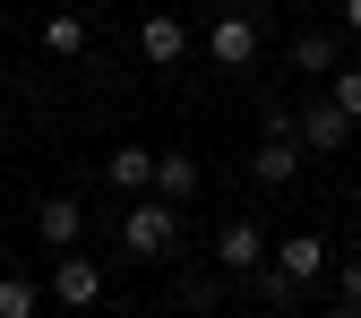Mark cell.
I'll return each mask as SVG.
<instances>
[{"label":"cell","instance_id":"1","mask_svg":"<svg viewBox=\"0 0 361 318\" xmlns=\"http://www.w3.org/2000/svg\"><path fill=\"white\" fill-rule=\"evenodd\" d=\"M172 241H180L172 198H138V207H129V224H121V250L129 258H172Z\"/></svg>","mask_w":361,"mask_h":318},{"label":"cell","instance_id":"2","mask_svg":"<svg viewBox=\"0 0 361 318\" xmlns=\"http://www.w3.org/2000/svg\"><path fill=\"white\" fill-rule=\"evenodd\" d=\"M293 172H301V138H293V129H258V147H250V181H258V190H284Z\"/></svg>","mask_w":361,"mask_h":318},{"label":"cell","instance_id":"3","mask_svg":"<svg viewBox=\"0 0 361 318\" xmlns=\"http://www.w3.org/2000/svg\"><path fill=\"white\" fill-rule=\"evenodd\" d=\"M293 138H301V155H336V147L353 138V121H344V104L327 95V104H310V112H293Z\"/></svg>","mask_w":361,"mask_h":318},{"label":"cell","instance_id":"4","mask_svg":"<svg viewBox=\"0 0 361 318\" xmlns=\"http://www.w3.org/2000/svg\"><path fill=\"white\" fill-rule=\"evenodd\" d=\"M207 61H215V69H250V61H258V18H241V9L215 18V26H207Z\"/></svg>","mask_w":361,"mask_h":318},{"label":"cell","instance_id":"5","mask_svg":"<svg viewBox=\"0 0 361 318\" xmlns=\"http://www.w3.org/2000/svg\"><path fill=\"white\" fill-rule=\"evenodd\" d=\"M267 250H276V241H267V233H258L250 215H233V224L215 233V267H224V276H250V267H258Z\"/></svg>","mask_w":361,"mask_h":318},{"label":"cell","instance_id":"6","mask_svg":"<svg viewBox=\"0 0 361 318\" xmlns=\"http://www.w3.org/2000/svg\"><path fill=\"white\" fill-rule=\"evenodd\" d=\"M52 301H61V310H86V301H104V267L61 250V258H52Z\"/></svg>","mask_w":361,"mask_h":318},{"label":"cell","instance_id":"7","mask_svg":"<svg viewBox=\"0 0 361 318\" xmlns=\"http://www.w3.org/2000/svg\"><path fill=\"white\" fill-rule=\"evenodd\" d=\"M78 233H86V207L78 198H43L35 207V241L43 250H78Z\"/></svg>","mask_w":361,"mask_h":318},{"label":"cell","instance_id":"8","mask_svg":"<svg viewBox=\"0 0 361 318\" xmlns=\"http://www.w3.org/2000/svg\"><path fill=\"white\" fill-rule=\"evenodd\" d=\"M138 52H147V61H155V69H172V61H180V52H190V26H180V18H172V9H155V18H147V26H138Z\"/></svg>","mask_w":361,"mask_h":318},{"label":"cell","instance_id":"9","mask_svg":"<svg viewBox=\"0 0 361 318\" xmlns=\"http://www.w3.org/2000/svg\"><path fill=\"white\" fill-rule=\"evenodd\" d=\"M267 258H276L284 276H301V284H319V276H327V241H319V233H293V241H276Z\"/></svg>","mask_w":361,"mask_h":318},{"label":"cell","instance_id":"10","mask_svg":"<svg viewBox=\"0 0 361 318\" xmlns=\"http://www.w3.org/2000/svg\"><path fill=\"white\" fill-rule=\"evenodd\" d=\"M301 293H310V284L284 276L276 258H258V267H250V301H267V310H301Z\"/></svg>","mask_w":361,"mask_h":318},{"label":"cell","instance_id":"11","mask_svg":"<svg viewBox=\"0 0 361 318\" xmlns=\"http://www.w3.org/2000/svg\"><path fill=\"white\" fill-rule=\"evenodd\" d=\"M190 190H198V155H180V147L155 155V198H190Z\"/></svg>","mask_w":361,"mask_h":318},{"label":"cell","instance_id":"12","mask_svg":"<svg viewBox=\"0 0 361 318\" xmlns=\"http://www.w3.org/2000/svg\"><path fill=\"white\" fill-rule=\"evenodd\" d=\"M336 61H344V52H336V35H293V69H301V78H327Z\"/></svg>","mask_w":361,"mask_h":318},{"label":"cell","instance_id":"13","mask_svg":"<svg viewBox=\"0 0 361 318\" xmlns=\"http://www.w3.org/2000/svg\"><path fill=\"white\" fill-rule=\"evenodd\" d=\"M112 190H155V155L147 147H112Z\"/></svg>","mask_w":361,"mask_h":318},{"label":"cell","instance_id":"14","mask_svg":"<svg viewBox=\"0 0 361 318\" xmlns=\"http://www.w3.org/2000/svg\"><path fill=\"white\" fill-rule=\"evenodd\" d=\"M43 52H61V61H78V52H86V18L52 9V18H43Z\"/></svg>","mask_w":361,"mask_h":318},{"label":"cell","instance_id":"15","mask_svg":"<svg viewBox=\"0 0 361 318\" xmlns=\"http://www.w3.org/2000/svg\"><path fill=\"white\" fill-rule=\"evenodd\" d=\"M43 310V284H26V276H0V318H35Z\"/></svg>","mask_w":361,"mask_h":318},{"label":"cell","instance_id":"16","mask_svg":"<svg viewBox=\"0 0 361 318\" xmlns=\"http://www.w3.org/2000/svg\"><path fill=\"white\" fill-rule=\"evenodd\" d=\"M327 95H336V104H344V121L361 129V69H353V61H336V69H327Z\"/></svg>","mask_w":361,"mask_h":318},{"label":"cell","instance_id":"17","mask_svg":"<svg viewBox=\"0 0 361 318\" xmlns=\"http://www.w3.org/2000/svg\"><path fill=\"white\" fill-rule=\"evenodd\" d=\"M336 301H344V310H361V258H344V267H336Z\"/></svg>","mask_w":361,"mask_h":318},{"label":"cell","instance_id":"18","mask_svg":"<svg viewBox=\"0 0 361 318\" xmlns=\"http://www.w3.org/2000/svg\"><path fill=\"white\" fill-rule=\"evenodd\" d=\"M344 26H353V35H361V0H344Z\"/></svg>","mask_w":361,"mask_h":318},{"label":"cell","instance_id":"19","mask_svg":"<svg viewBox=\"0 0 361 318\" xmlns=\"http://www.w3.org/2000/svg\"><path fill=\"white\" fill-rule=\"evenodd\" d=\"M353 198H361V172H353Z\"/></svg>","mask_w":361,"mask_h":318},{"label":"cell","instance_id":"20","mask_svg":"<svg viewBox=\"0 0 361 318\" xmlns=\"http://www.w3.org/2000/svg\"><path fill=\"white\" fill-rule=\"evenodd\" d=\"M0 78H9V69H0Z\"/></svg>","mask_w":361,"mask_h":318}]
</instances>
